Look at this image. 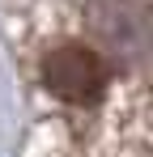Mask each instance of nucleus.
<instances>
[{
  "mask_svg": "<svg viewBox=\"0 0 153 157\" xmlns=\"http://www.w3.org/2000/svg\"><path fill=\"white\" fill-rule=\"evenodd\" d=\"M85 30L98 47L128 68H140L153 47V21L140 0H94L85 9Z\"/></svg>",
  "mask_w": 153,
  "mask_h": 157,
  "instance_id": "f257e3e1",
  "label": "nucleus"
},
{
  "mask_svg": "<svg viewBox=\"0 0 153 157\" xmlns=\"http://www.w3.org/2000/svg\"><path fill=\"white\" fill-rule=\"evenodd\" d=\"M43 81L55 98H64L73 106H94L111 85V64L94 47L68 43V47H55L43 59Z\"/></svg>",
  "mask_w": 153,
  "mask_h": 157,
  "instance_id": "f03ea898",
  "label": "nucleus"
}]
</instances>
